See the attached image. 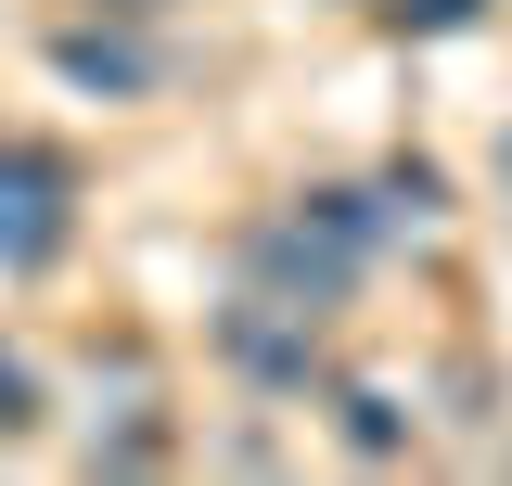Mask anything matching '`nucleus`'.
<instances>
[{"label":"nucleus","mask_w":512,"mask_h":486,"mask_svg":"<svg viewBox=\"0 0 512 486\" xmlns=\"http://www.w3.org/2000/svg\"><path fill=\"white\" fill-rule=\"evenodd\" d=\"M372 256H384V205L372 192H308V205H269L244 231V295H282L308 320H333Z\"/></svg>","instance_id":"obj_1"},{"label":"nucleus","mask_w":512,"mask_h":486,"mask_svg":"<svg viewBox=\"0 0 512 486\" xmlns=\"http://www.w3.org/2000/svg\"><path fill=\"white\" fill-rule=\"evenodd\" d=\"M64 243H77V167L52 141H0V269L26 282V269H52Z\"/></svg>","instance_id":"obj_2"},{"label":"nucleus","mask_w":512,"mask_h":486,"mask_svg":"<svg viewBox=\"0 0 512 486\" xmlns=\"http://www.w3.org/2000/svg\"><path fill=\"white\" fill-rule=\"evenodd\" d=\"M218 359L244 371V384H269V397H308L320 384V320L282 295H231L218 307Z\"/></svg>","instance_id":"obj_3"},{"label":"nucleus","mask_w":512,"mask_h":486,"mask_svg":"<svg viewBox=\"0 0 512 486\" xmlns=\"http://www.w3.org/2000/svg\"><path fill=\"white\" fill-rule=\"evenodd\" d=\"M52 77L90 90V103H154V90L180 77V52L141 39V26H52Z\"/></svg>","instance_id":"obj_4"},{"label":"nucleus","mask_w":512,"mask_h":486,"mask_svg":"<svg viewBox=\"0 0 512 486\" xmlns=\"http://www.w3.org/2000/svg\"><path fill=\"white\" fill-rule=\"evenodd\" d=\"M333 435H346L359 461H410V410H397L384 384H333Z\"/></svg>","instance_id":"obj_5"},{"label":"nucleus","mask_w":512,"mask_h":486,"mask_svg":"<svg viewBox=\"0 0 512 486\" xmlns=\"http://www.w3.org/2000/svg\"><path fill=\"white\" fill-rule=\"evenodd\" d=\"M372 205H384V231H436L448 218V167L436 154H397V167L372 180Z\"/></svg>","instance_id":"obj_6"},{"label":"nucleus","mask_w":512,"mask_h":486,"mask_svg":"<svg viewBox=\"0 0 512 486\" xmlns=\"http://www.w3.org/2000/svg\"><path fill=\"white\" fill-rule=\"evenodd\" d=\"M397 39H461V26H487V0H372Z\"/></svg>","instance_id":"obj_7"},{"label":"nucleus","mask_w":512,"mask_h":486,"mask_svg":"<svg viewBox=\"0 0 512 486\" xmlns=\"http://www.w3.org/2000/svg\"><path fill=\"white\" fill-rule=\"evenodd\" d=\"M26 423H39V371L0 346V435H26Z\"/></svg>","instance_id":"obj_8"}]
</instances>
